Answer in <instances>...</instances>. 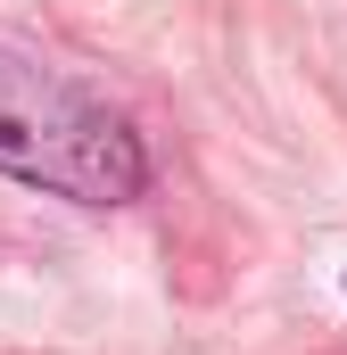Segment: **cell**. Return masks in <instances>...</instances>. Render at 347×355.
Segmentation results:
<instances>
[{
    "label": "cell",
    "mask_w": 347,
    "mask_h": 355,
    "mask_svg": "<svg viewBox=\"0 0 347 355\" xmlns=\"http://www.w3.org/2000/svg\"><path fill=\"white\" fill-rule=\"evenodd\" d=\"M0 174L75 207H124L149 190V149L91 83L0 42Z\"/></svg>",
    "instance_id": "cell-1"
}]
</instances>
